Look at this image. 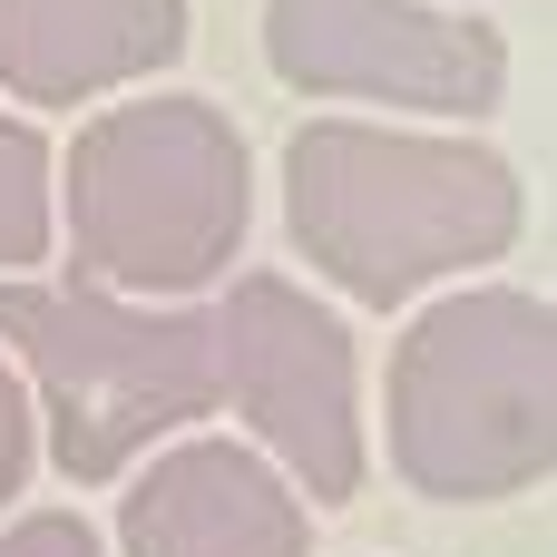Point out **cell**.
I'll return each instance as SVG.
<instances>
[{"label":"cell","instance_id":"obj_1","mask_svg":"<svg viewBox=\"0 0 557 557\" xmlns=\"http://www.w3.org/2000/svg\"><path fill=\"white\" fill-rule=\"evenodd\" d=\"M284 215H294V245H304V264L323 284L392 313L421 284L509 255L529 196H519L499 147L313 117L284 147Z\"/></svg>","mask_w":557,"mask_h":557},{"label":"cell","instance_id":"obj_2","mask_svg":"<svg viewBox=\"0 0 557 557\" xmlns=\"http://www.w3.org/2000/svg\"><path fill=\"white\" fill-rule=\"evenodd\" d=\"M557 313L539 294L480 284L431 304L401 352H392V392H382V431H392V470L421 499H509L529 480H548L557 460Z\"/></svg>","mask_w":557,"mask_h":557},{"label":"cell","instance_id":"obj_3","mask_svg":"<svg viewBox=\"0 0 557 557\" xmlns=\"http://www.w3.org/2000/svg\"><path fill=\"white\" fill-rule=\"evenodd\" d=\"M245 245V137L215 98H127L69 147V274L98 294H196Z\"/></svg>","mask_w":557,"mask_h":557},{"label":"cell","instance_id":"obj_4","mask_svg":"<svg viewBox=\"0 0 557 557\" xmlns=\"http://www.w3.org/2000/svg\"><path fill=\"white\" fill-rule=\"evenodd\" d=\"M0 343L29 362L49 401L59 480H117L157 431L215 411V313H147L98 284H20L0 274Z\"/></svg>","mask_w":557,"mask_h":557},{"label":"cell","instance_id":"obj_5","mask_svg":"<svg viewBox=\"0 0 557 557\" xmlns=\"http://www.w3.org/2000/svg\"><path fill=\"white\" fill-rule=\"evenodd\" d=\"M215 392H235V411L255 421V441L284 460L294 499L343 509L362 490V362L352 333L294 294L284 274H245L215 304Z\"/></svg>","mask_w":557,"mask_h":557},{"label":"cell","instance_id":"obj_6","mask_svg":"<svg viewBox=\"0 0 557 557\" xmlns=\"http://www.w3.org/2000/svg\"><path fill=\"white\" fill-rule=\"evenodd\" d=\"M264 59L284 88L431 117H480L509 98V39L431 0H264Z\"/></svg>","mask_w":557,"mask_h":557},{"label":"cell","instance_id":"obj_7","mask_svg":"<svg viewBox=\"0 0 557 557\" xmlns=\"http://www.w3.org/2000/svg\"><path fill=\"white\" fill-rule=\"evenodd\" d=\"M117 548L127 557H313V519L274 460H255L235 441H186L127 490Z\"/></svg>","mask_w":557,"mask_h":557},{"label":"cell","instance_id":"obj_8","mask_svg":"<svg viewBox=\"0 0 557 557\" xmlns=\"http://www.w3.org/2000/svg\"><path fill=\"white\" fill-rule=\"evenodd\" d=\"M186 49V0H0V88L29 108H78L98 88L157 78Z\"/></svg>","mask_w":557,"mask_h":557},{"label":"cell","instance_id":"obj_9","mask_svg":"<svg viewBox=\"0 0 557 557\" xmlns=\"http://www.w3.org/2000/svg\"><path fill=\"white\" fill-rule=\"evenodd\" d=\"M49 166H59V157L39 147V127L0 108V274H29V264L49 255V235H59V186H49Z\"/></svg>","mask_w":557,"mask_h":557},{"label":"cell","instance_id":"obj_10","mask_svg":"<svg viewBox=\"0 0 557 557\" xmlns=\"http://www.w3.org/2000/svg\"><path fill=\"white\" fill-rule=\"evenodd\" d=\"M0 557H108V548H98V529H88V519L39 509V519H20V529L0 539Z\"/></svg>","mask_w":557,"mask_h":557},{"label":"cell","instance_id":"obj_11","mask_svg":"<svg viewBox=\"0 0 557 557\" xmlns=\"http://www.w3.org/2000/svg\"><path fill=\"white\" fill-rule=\"evenodd\" d=\"M20 480H29V401H20V382L0 362V509L20 499Z\"/></svg>","mask_w":557,"mask_h":557}]
</instances>
